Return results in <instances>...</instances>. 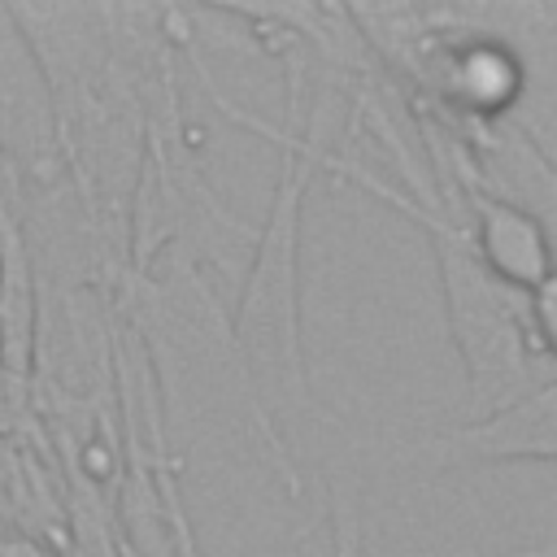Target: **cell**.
<instances>
[{"label":"cell","instance_id":"5b68a950","mask_svg":"<svg viewBox=\"0 0 557 557\" xmlns=\"http://www.w3.org/2000/svg\"><path fill=\"white\" fill-rule=\"evenodd\" d=\"M522 318H527V335H531L535 357L557 370V270L522 296Z\"/></svg>","mask_w":557,"mask_h":557},{"label":"cell","instance_id":"7a4b0ae2","mask_svg":"<svg viewBox=\"0 0 557 557\" xmlns=\"http://www.w3.org/2000/svg\"><path fill=\"white\" fill-rule=\"evenodd\" d=\"M209 91L226 117L278 139V178H274L265 222L252 235L231 335H235L244 370L252 374L257 387H261V379H274V383H283V392L296 405H309V366H305V331H300V218H305V196L313 187V174L331 157L326 91L318 96L309 126H292V131L287 126L270 131L265 122L239 113L231 100L218 96L213 83H209Z\"/></svg>","mask_w":557,"mask_h":557},{"label":"cell","instance_id":"8992f818","mask_svg":"<svg viewBox=\"0 0 557 557\" xmlns=\"http://www.w3.org/2000/svg\"><path fill=\"white\" fill-rule=\"evenodd\" d=\"M17 244H30V231H26V183H22V170L13 165V157L0 148V252L17 248Z\"/></svg>","mask_w":557,"mask_h":557},{"label":"cell","instance_id":"52a82bcc","mask_svg":"<svg viewBox=\"0 0 557 557\" xmlns=\"http://www.w3.org/2000/svg\"><path fill=\"white\" fill-rule=\"evenodd\" d=\"M331 522H335V535H331V553L335 557H361V505L352 492H335L331 496Z\"/></svg>","mask_w":557,"mask_h":557},{"label":"cell","instance_id":"6da1fadb","mask_svg":"<svg viewBox=\"0 0 557 557\" xmlns=\"http://www.w3.org/2000/svg\"><path fill=\"white\" fill-rule=\"evenodd\" d=\"M331 174L357 183L361 191L379 196L387 209H396L400 218H409L435 257V274H440V292H444V313H448V335L466 374V396H470V418H483L509 400H518L522 392H531L544 374H540V357L531 348L527 335V318H522V296L500 287L474 257L461 209L453 205V196L444 191V200H418L409 196L400 183L366 170L352 157H326Z\"/></svg>","mask_w":557,"mask_h":557},{"label":"cell","instance_id":"ba28073f","mask_svg":"<svg viewBox=\"0 0 557 557\" xmlns=\"http://www.w3.org/2000/svg\"><path fill=\"white\" fill-rule=\"evenodd\" d=\"M0 557H52L39 540H30V535H0Z\"/></svg>","mask_w":557,"mask_h":557},{"label":"cell","instance_id":"3957f363","mask_svg":"<svg viewBox=\"0 0 557 557\" xmlns=\"http://www.w3.org/2000/svg\"><path fill=\"white\" fill-rule=\"evenodd\" d=\"M431 466L457 470V466H509V461H557V370L544 374L531 392L518 400L470 418L440 426L413 444Z\"/></svg>","mask_w":557,"mask_h":557},{"label":"cell","instance_id":"9c48e42d","mask_svg":"<svg viewBox=\"0 0 557 557\" xmlns=\"http://www.w3.org/2000/svg\"><path fill=\"white\" fill-rule=\"evenodd\" d=\"M505 557H557V544H535V548H522V553H505Z\"/></svg>","mask_w":557,"mask_h":557},{"label":"cell","instance_id":"277c9868","mask_svg":"<svg viewBox=\"0 0 557 557\" xmlns=\"http://www.w3.org/2000/svg\"><path fill=\"white\" fill-rule=\"evenodd\" d=\"M448 131L461 139L474 178L496 196L522 205L540 222L557 261V161L548 157V148L518 117H505L492 126H448Z\"/></svg>","mask_w":557,"mask_h":557}]
</instances>
